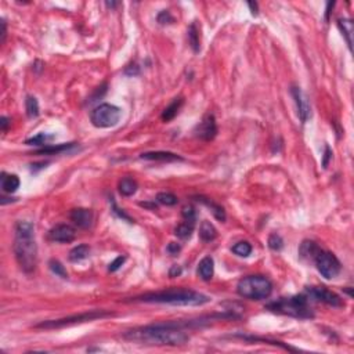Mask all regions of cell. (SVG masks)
I'll use <instances>...</instances> for the list:
<instances>
[{
    "instance_id": "17",
    "label": "cell",
    "mask_w": 354,
    "mask_h": 354,
    "mask_svg": "<svg viewBox=\"0 0 354 354\" xmlns=\"http://www.w3.org/2000/svg\"><path fill=\"white\" fill-rule=\"evenodd\" d=\"M214 274V262L212 257L206 256L204 257L199 265H198V275L204 280V281H211Z\"/></svg>"
},
{
    "instance_id": "9",
    "label": "cell",
    "mask_w": 354,
    "mask_h": 354,
    "mask_svg": "<svg viewBox=\"0 0 354 354\" xmlns=\"http://www.w3.org/2000/svg\"><path fill=\"white\" fill-rule=\"evenodd\" d=\"M306 295L311 301H322V303H325L328 306H332V307L343 306V301L336 293L327 289L325 286H310L306 291Z\"/></svg>"
},
{
    "instance_id": "13",
    "label": "cell",
    "mask_w": 354,
    "mask_h": 354,
    "mask_svg": "<svg viewBox=\"0 0 354 354\" xmlns=\"http://www.w3.org/2000/svg\"><path fill=\"white\" fill-rule=\"evenodd\" d=\"M71 220L73 221L75 226H78L80 229H88L93 220H94V214L90 209H85V208H78V209H73L70 214Z\"/></svg>"
},
{
    "instance_id": "29",
    "label": "cell",
    "mask_w": 354,
    "mask_h": 354,
    "mask_svg": "<svg viewBox=\"0 0 354 354\" xmlns=\"http://www.w3.org/2000/svg\"><path fill=\"white\" fill-rule=\"evenodd\" d=\"M25 109H27V115L29 118H36L39 115V103L35 97L29 96L25 100Z\"/></svg>"
},
{
    "instance_id": "39",
    "label": "cell",
    "mask_w": 354,
    "mask_h": 354,
    "mask_svg": "<svg viewBox=\"0 0 354 354\" xmlns=\"http://www.w3.org/2000/svg\"><path fill=\"white\" fill-rule=\"evenodd\" d=\"M180 274H181V267H180V266L175 265L170 267V270H169V277H170V278L178 277Z\"/></svg>"
},
{
    "instance_id": "27",
    "label": "cell",
    "mask_w": 354,
    "mask_h": 354,
    "mask_svg": "<svg viewBox=\"0 0 354 354\" xmlns=\"http://www.w3.org/2000/svg\"><path fill=\"white\" fill-rule=\"evenodd\" d=\"M231 250L235 253V255H238L241 257H248L250 253H252V247H250V244L247 242V241H239L237 242Z\"/></svg>"
},
{
    "instance_id": "8",
    "label": "cell",
    "mask_w": 354,
    "mask_h": 354,
    "mask_svg": "<svg viewBox=\"0 0 354 354\" xmlns=\"http://www.w3.org/2000/svg\"><path fill=\"white\" fill-rule=\"evenodd\" d=\"M314 265L317 267L319 274L322 275L324 278H327V280L335 278L340 273V268H342L340 262L337 260V257L334 253L325 252L322 249H321V252L317 255V257L314 259Z\"/></svg>"
},
{
    "instance_id": "12",
    "label": "cell",
    "mask_w": 354,
    "mask_h": 354,
    "mask_svg": "<svg viewBox=\"0 0 354 354\" xmlns=\"http://www.w3.org/2000/svg\"><path fill=\"white\" fill-rule=\"evenodd\" d=\"M76 237V231L70 224H57L49 231V239L60 244H70Z\"/></svg>"
},
{
    "instance_id": "2",
    "label": "cell",
    "mask_w": 354,
    "mask_h": 354,
    "mask_svg": "<svg viewBox=\"0 0 354 354\" xmlns=\"http://www.w3.org/2000/svg\"><path fill=\"white\" fill-rule=\"evenodd\" d=\"M13 249L21 270L25 273H32L37 265V247L32 223L18 221L16 224V238Z\"/></svg>"
},
{
    "instance_id": "36",
    "label": "cell",
    "mask_w": 354,
    "mask_h": 354,
    "mask_svg": "<svg viewBox=\"0 0 354 354\" xmlns=\"http://www.w3.org/2000/svg\"><path fill=\"white\" fill-rule=\"evenodd\" d=\"M112 199H114V198H111V204H112V209H114V213H116V214H118V216H119L121 219H124V220H127L129 223H133L132 219H130V217H129V216H127V214L124 212V211L118 209V206H116L115 202H114Z\"/></svg>"
},
{
    "instance_id": "3",
    "label": "cell",
    "mask_w": 354,
    "mask_h": 354,
    "mask_svg": "<svg viewBox=\"0 0 354 354\" xmlns=\"http://www.w3.org/2000/svg\"><path fill=\"white\" fill-rule=\"evenodd\" d=\"M132 301H144V303H162V304H172V306H202L209 303L211 298L191 289H166L160 292L145 293L134 298Z\"/></svg>"
},
{
    "instance_id": "37",
    "label": "cell",
    "mask_w": 354,
    "mask_h": 354,
    "mask_svg": "<svg viewBox=\"0 0 354 354\" xmlns=\"http://www.w3.org/2000/svg\"><path fill=\"white\" fill-rule=\"evenodd\" d=\"M332 159V151L329 147H325V152H324V157H322V168L327 169L329 165V160Z\"/></svg>"
},
{
    "instance_id": "38",
    "label": "cell",
    "mask_w": 354,
    "mask_h": 354,
    "mask_svg": "<svg viewBox=\"0 0 354 354\" xmlns=\"http://www.w3.org/2000/svg\"><path fill=\"white\" fill-rule=\"evenodd\" d=\"M166 250H168L172 256H176L177 253L181 250V247H180L178 244H176V242H170V244L168 245V248H166Z\"/></svg>"
},
{
    "instance_id": "24",
    "label": "cell",
    "mask_w": 354,
    "mask_h": 354,
    "mask_svg": "<svg viewBox=\"0 0 354 354\" xmlns=\"http://www.w3.org/2000/svg\"><path fill=\"white\" fill-rule=\"evenodd\" d=\"M187 34H188L187 36H188V43L191 46V49L194 50L195 53H198L201 44H199V31L196 28V24H191L190 28H188V31H187Z\"/></svg>"
},
{
    "instance_id": "18",
    "label": "cell",
    "mask_w": 354,
    "mask_h": 354,
    "mask_svg": "<svg viewBox=\"0 0 354 354\" xmlns=\"http://www.w3.org/2000/svg\"><path fill=\"white\" fill-rule=\"evenodd\" d=\"M75 147V142L70 144H58V145H46L43 148L37 150L35 152L36 155H60L64 152H68Z\"/></svg>"
},
{
    "instance_id": "35",
    "label": "cell",
    "mask_w": 354,
    "mask_h": 354,
    "mask_svg": "<svg viewBox=\"0 0 354 354\" xmlns=\"http://www.w3.org/2000/svg\"><path fill=\"white\" fill-rule=\"evenodd\" d=\"M124 260H126V257L124 256H119V257H116L115 260L109 265V267H108V271H111V273H115V271H118L121 267H122V265L124 263Z\"/></svg>"
},
{
    "instance_id": "41",
    "label": "cell",
    "mask_w": 354,
    "mask_h": 354,
    "mask_svg": "<svg viewBox=\"0 0 354 354\" xmlns=\"http://www.w3.org/2000/svg\"><path fill=\"white\" fill-rule=\"evenodd\" d=\"M6 22H4V19H1V43H4V40H6Z\"/></svg>"
},
{
    "instance_id": "4",
    "label": "cell",
    "mask_w": 354,
    "mask_h": 354,
    "mask_svg": "<svg viewBox=\"0 0 354 354\" xmlns=\"http://www.w3.org/2000/svg\"><path fill=\"white\" fill-rule=\"evenodd\" d=\"M310 299L306 293L303 295H296L292 298H281L278 301H271L266 306V309L277 313V314H283L295 319H313L314 313L310 306Z\"/></svg>"
},
{
    "instance_id": "15",
    "label": "cell",
    "mask_w": 354,
    "mask_h": 354,
    "mask_svg": "<svg viewBox=\"0 0 354 354\" xmlns=\"http://www.w3.org/2000/svg\"><path fill=\"white\" fill-rule=\"evenodd\" d=\"M19 178L17 175H10V173H1L0 177V187L3 190V193L6 194H13L19 188Z\"/></svg>"
},
{
    "instance_id": "6",
    "label": "cell",
    "mask_w": 354,
    "mask_h": 354,
    "mask_svg": "<svg viewBox=\"0 0 354 354\" xmlns=\"http://www.w3.org/2000/svg\"><path fill=\"white\" fill-rule=\"evenodd\" d=\"M109 316H114L112 313L106 311V310H91L88 313H80V314H73L70 317L60 319H49V321H43L40 324L35 325V328L39 329H57V328L71 327V325H76V324H82V322H90L98 319H106Z\"/></svg>"
},
{
    "instance_id": "44",
    "label": "cell",
    "mask_w": 354,
    "mask_h": 354,
    "mask_svg": "<svg viewBox=\"0 0 354 354\" xmlns=\"http://www.w3.org/2000/svg\"><path fill=\"white\" fill-rule=\"evenodd\" d=\"M106 7H109V9H114V7H116V6H118V3H114V1H111V3H109V1H106Z\"/></svg>"
},
{
    "instance_id": "22",
    "label": "cell",
    "mask_w": 354,
    "mask_h": 354,
    "mask_svg": "<svg viewBox=\"0 0 354 354\" xmlns=\"http://www.w3.org/2000/svg\"><path fill=\"white\" fill-rule=\"evenodd\" d=\"M199 237H201V239L204 242H211L213 239H216L217 231H216L214 226L211 221L204 220L201 223V226H199Z\"/></svg>"
},
{
    "instance_id": "25",
    "label": "cell",
    "mask_w": 354,
    "mask_h": 354,
    "mask_svg": "<svg viewBox=\"0 0 354 354\" xmlns=\"http://www.w3.org/2000/svg\"><path fill=\"white\" fill-rule=\"evenodd\" d=\"M88 253H90V248H88V245H78V247H75L70 252V260L73 262V263L80 262V260H85L88 256Z\"/></svg>"
},
{
    "instance_id": "34",
    "label": "cell",
    "mask_w": 354,
    "mask_h": 354,
    "mask_svg": "<svg viewBox=\"0 0 354 354\" xmlns=\"http://www.w3.org/2000/svg\"><path fill=\"white\" fill-rule=\"evenodd\" d=\"M173 21H175V18L172 17V14L169 13L168 10H163V11H160L159 14H158V22H159L160 25L172 24Z\"/></svg>"
},
{
    "instance_id": "19",
    "label": "cell",
    "mask_w": 354,
    "mask_h": 354,
    "mask_svg": "<svg viewBox=\"0 0 354 354\" xmlns=\"http://www.w3.org/2000/svg\"><path fill=\"white\" fill-rule=\"evenodd\" d=\"M195 199H196L198 202L204 204L205 206H208V208L211 209V212L213 213V216H214L217 220L221 221V223L226 221V212H224V209L221 208L220 205H217L216 202H213L212 199H208V198H205V196H195Z\"/></svg>"
},
{
    "instance_id": "31",
    "label": "cell",
    "mask_w": 354,
    "mask_h": 354,
    "mask_svg": "<svg viewBox=\"0 0 354 354\" xmlns=\"http://www.w3.org/2000/svg\"><path fill=\"white\" fill-rule=\"evenodd\" d=\"M267 244H268V248L271 249V250H275V252H280L283 248V241L278 234H271L268 237Z\"/></svg>"
},
{
    "instance_id": "20",
    "label": "cell",
    "mask_w": 354,
    "mask_h": 354,
    "mask_svg": "<svg viewBox=\"0 0 354 354\" xmlns=\"http://www.w3.org/2000/svg\"><path fill=\"white\" fill-rule=\"evenodd\" d=\"M183 98H175V101L172 103V104H169L165 109H163V112H162V115H160V119L163 121V122H170L172 119H175V116L178 114V111H180V108L183 106Z\"/></svg>"
},
{
    "instance_id": "5",
    "label": "cell",
    "mask_w": 354,
    "mask_h": 354,
    "mask_svg": "<svg viewBox=\"0 0 354 354\" xmlns=\"http://www.w3.org/2000/svg\"><path fill=\"white\" fill-rule=\"evenodd\" d=\"M237 292L249 301H265L273 292V283L263 275H248L239 280Z\"/></svg>"
},
{
    "instance_id": "43",
    "label": "cell",
    "mask_w": 354,
    "mask_h": 354,
    "mask_svg": "<svg viewBox=\"0 0 354 354\" xmlns=\"http://www.w3.org/2000/svg\"><path fill=\"white\" fill-rule=\"evenodd\" d=\"M334 6H335V3L334 1H329L327 4V14H325V18H329V14H331V9H334Z\"/></svg>"
},
{
    "instance_id": "1",
    "label": "cell",
    "mask_w": 354,
    "mask_h": 354,
    "mask_svg": "<svg viewBox=\"0 0 354 354\" xmlns=\"http://www.w3.org/2000/svg\"><path fill=\"white\" fill-rule=\"evenodd\" d=\"M199 321H188V322H162V324H151L147 327H140L124 332V337L132 342L142 345L157 346H180L190 340L186 328L191 325H201Z\"/></svg>"
},
{
    "instance_id": "28",
    "label": "cell",
    "mask_w": 354,
    "mask_h": 354,
    "mask_svg": "<svg viewBox=\"0 0 354 354\" xmlns=\"http://www.w3.org/2000/svg\"><path fill=\"white\" fill-rule=\"evenodd\" d=\"M54 136L53 134H46V133H40V134H37L35 137H31V139H28L27 144L28 145H47V142H50V140H53Z\"/></svg>"
},
{
    "instance_id": "14",
    "label": "cell",
    "mask_w": 354,
    "mask_h": 354,
    "mask_svg": "<svg viewBox=\"0 0 354 354\" xmlns=\"http://www.w3.org/2000/svg\"><path fill=\"white\" fill-rule=\"evenodd\" d=\"M142 159L145 160H162V162H175V160H183L181 157L177 154L168 152V151H154V152H142L140 155Z\"/></svg>"
},
{
    "instance_id": "40",
    "label": "cell",
    "mask_w": 354,
    "mask_h": 354,
    "mask_svg": "<svg viewBox=\"0 0 354 354\" xmlns=\"http://www.w3.org/2000/svg\"><path fill=\"white\" fill-rule=\"evenodd\" d=\"M9 118L6 116H1L0 118V127H1V132H7V127H9Z\"/></svg>"
},
{
    "instance_id": "11",
    "label": "cell",
    "mask_w": 354,
    "mask_h": 354,
    "mask_svg": "<svg viewBox=\"0 0 354 354\" xmlns=\"http://www.w3.org/2000/svg\"><path fill=\"white\" fill-rule=\"evenodd\" d=\"M195 136L204 142H211L216 137L217 134V124H216V119L213 115H206L202 119V122L196 124L195 127Z\"/></svg>"
},
{
    "instance_id": "10",
    "label": "cell",
    "mask_w": 354,
    "mask_h": 354,
    "mask_svg": "<svg viewBox=\"0 0 354 354\" xmlns=\"http://www.w3.org/2000/svg\"><path fill=\"white\" fill-rule=\"evenodd\" d=\"M291 94L295 100V104L298 108V115L301 118V124H306L311 116V106H310L309 98L306 96V93L298 86H293L291 88Z\"/></svg>"
},
{
    "instance_id": "32",
    "label": "cell",
    "mask_w": 354,
    "mask_h": 354,
    "mask_svg": "<svg viewBox=\"0 0 354 354\" xmlns=\"http://www.w3.org/2000/svg\"><path fill=\"white\" fill-rule=\"evenodd\" d=\"M50 270L53 271L54 274H57L58 277H61V278H68V273H67V270H65V267L62 266V263H60L58 260H50Z\"/></svg>"
},
{
    "instance_id": "16",
    "label": "cell",
    "mask_w": 354,
    "mask_h": 354,
    "mask_svg": "<svg viewBox=\"0 0 354 354\" xmlns=\"http://www.w3.org/2000/svg\"><path fill=\"white\" fill-rule=\"evenodd\" d=\"M319 252H321V248L313 241H303L301 249H299L301 257L303 260H307V262H314V259L317 257Z\"/></svg>"
},
{
    "instance_id": "7",
    "label": "cell",
    "mask_w": 354,
    "mask_h": 354,
    "mask_svg": "<svg viewBox=\"0 0 354 354\" xmlns=\"http://www.w3.org/2000/svg\"><path fill=\"white\" fill-rule=\"evenodd\" d=\"M122 116L121 108L112 104H100L90 112V121L93 126L100 129H106L118 124Z\"/></svg>"
},
{
    "instance_id": "33",
    "label": "cell",
    "mask_w": 354,
    "mask_h": 354,
    "mask_svg": "<svg viewBox=\"0 0 354 354\" xmlns=\"http://www.w3.org/2000/svg\"><path fill=\"white\" fill-rule=\"evenodd\" d=\"M181 216L184 217V220L188 221V223H193L195 224V220H196V213H195L194 206L191 205H187L181 209Z\"/></svg>"
},
{
    "instance_id": "23",
    "label": "cell",
    "mask_w": 354,
    "mask_h": 354,
    "mask_svg": "<svg viewBox=\"0 0 354 354\" xmlns=\"http://www.w3.org/2000/svg\"><path fill=\"white\" fill-rule=\"evenodd\" d=\"M339 29L342 31V34L346 37V42L349 44V49L352 50V44H353V22L349 18H340L337 21Z\"/></svg>"
},
{
    "instance_id": "30",
    "label": "cell",
    "mask_w": 354,
    "mask_h": 354,
    "mask_svg": "<svg viewBox=\"0 0 354 354\" xmlns=\"http://www.w3.org/2000/svg\"><path fill=\"white\" fill-rule=\"evenodd\" d=\"M157 201L160 205H166V206H173L178 202L177 196L172 193H159L157 195Z\"/></svg>"
},
{
    "instance_id": "26",
    "label": "cell",
    "mask_w": 354,
    "mask_h": 354,
    "mask_svg": "<svg viewBox=\"0 0 354 354\" xmlns=\"http://www.w3.org/2000/svg\"><path fill=\"white\" fill-rule=\"evenodd\" d=\"M193 231H194V224L193 223H188V221H184V223L178 224L176 229H175V235L181 239H187L191 237Z\"/></svg>"
},
{
    "instance_id": "21",
    "label": "cell",
    "mask_w": 354,
    "mask_h": 354,
    "mask_svg": "<svg viewBox=\"0 0 354 354\" xmlns=\"http://www.w3.org/2000/svg\"><path fill=\"white\" fill-rule=\"evenodd\" d=\"M137 187L139 186H137V183H136L134 178H132V177H124V178H122L119 181L118 190H119L121 195H124V196H132V195L136 194Z\"/></svg>"
},
{
    "instance_id": "42",
    "label": "cell",
    "mask_w": 354,
    "mask_h": 354,
    "mask_svg": "<svg viewBox=\"0 0 354 354\" xmlns=\"http://www.w3.org/2000/svg\"><path fill=\"white\" fill-rule=\"evenodd\" d=\"M248 6H249V9H250V11H252V14L257 16V4H256V3H253V1H249Z\"/></svg>"
}]
</instances>
